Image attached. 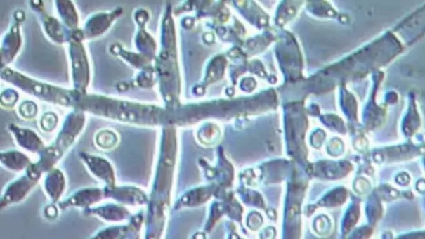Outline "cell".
<instances>
[{
  "label": "cell",
  "mask_w": 425,
  "mask_h": 239,
  "mask_svg": "<svg viewBox=\"0 0 425 239\" xmlns=\"http://www.w3.org/2000/svg\"><path fill=\"white\" fill-rule=\"evenodd\" d=\"M2 77L8 83L40 100L63 106L77 104L76 95L73 92L34 81L11 68L4 70Z\"/></svg>",
  "instance_id": "obj_1"
},
{
  "label": "cell",
  "mask_w": 425,
  "mask_h": 239,
  "mask_svg": "<svg viewBox=\"0 0 425 239\" xmlns=\"http://www.w3.org/2000/svg\"><path fill=\"white\" fill-rule=\"evenodd\" d=\"M98 144L104 149H110L113 148L112 144L108 141L110 140H117V134L112 131H104L99 134L98 136Z\"/></svg>",
  "instance_id": "obj_2"
}]
</instances>
